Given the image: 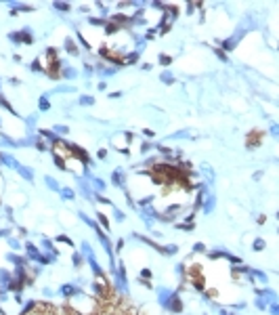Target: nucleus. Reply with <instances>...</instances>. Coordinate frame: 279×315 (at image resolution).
Here are the masks:
<instances>
[{"instance_id": "20e7f679", "label": "nucleus", "mask_w": 279, "mask_h": 315, "mask_svg": "<svg viewBox=\"0 0 279 315\" xmlns=\"http://www.w3.org/2000/svg\"><path fill=\"white\" fill-rule=\"evenodd\" d=\"M160 80H162L164 84H172V82H174V76H172L170 72H164V74L160 76Z\"/></svg>"}, {"instance_id": "9d476101", "label": "nucleus", "mask_w": 279, "mask_h": 315, "mask_svg": "<svg viewBox=\"0 0 279 315\" xmlns=\"http://www.w3.org/2000/svg\"><path fill=\"white\" fill-rule=\"evenodd\" d=\"M262 248H265V242H260V239H258V242L254 244V250H262Z\"/></svg>"}, {"instance_id": "f257e3e1", "label": "nucleus", "mask_w": 279, "mask_h": 315, "mask_svg": "<svg viewBox=\"0 0 279 315\" xmlns=\"http://www.w3.org/2000/svg\"><path fill=\"white\" fill-rule=\"evenodd\" d=\"M65 50H67L69 55H74V57H78V53H80V50H78V46L74 44V40H71V38H67V40H65Z\"/></svg>"}, {"instance_id": "0eeeda50", "label": "nucleus", "mask_w": 279, "mask_h": 315, "mask_svg": "<svg viewBox=\"0 0 279 315\" xmlns=\"http://www.w3.org/2000/svg\"><path fill=\"white\" fill-rule=\"evenodd\" d=\"M55 8H57V11H69L71 6H69V4H65V2H55Z\"/></svg>"}, {"instance_id": "f03ea898", "label": "nucleus", "mask_w": 279, "mask_h": 315, "mask_svg": "<svg viewBox=\"0 0 279 315\" xmlns=\"http://www.w3.org/2000/svg\"><path fill=\"white\" fill-rule=\"evenodd\" d=\"M78 105H94V97H90V95L80 97V99H78Z\"/></svg>"}, {"instance_id": "7ed1b4c3", "label": "nucleus", "mask_w": 279, "mask_h": 315, "mask_svg": "<svg viewBox=\"0 0 279 315\" xmlns=\"http://www.w3.org/2000/svg\"><path fill=\"white\" fill-rule=\"evenodd\" d=\"M120 27H118V23H111V21H107L105 23V34H116Z\"/></svg>"}, {"instance_id": "f8f14e48", "label": "nucleus", "mask_w": 279, "mask_h": 315, "mask_svg": "<svg viewBox=\"0 0 279 315\" xmlns=\"http://www.w3.org/2000/svg\"><path fill=\"white\" fill-rule=\"evenodd\" d=\"M216 55H218V57H220V59H223V61H227V55H225V53H223V50H216Z\"/></svg>"}, {"instance_id": "1a4fd4ad", "label": "nucleus", "mask_w": 279, "mask_h": 315, "mask_svg": "<svg viewBox=\"0 0 279 315\" xmlns=\"http://www.w3.org/2000/svg\"><path fill=\"white\" fill-rule=\"evenodd\" d=\"M55 130H57V133H67L69 128H67V126H63V124H57V126H55Z\"/></svg>"}, {"instance_id": "6e6552de", "label": "nucleus", "mask_w": 279, "mask_h": 315, "mask_svg": "<svg viewBox=\"0 0 279 315\" xmlns=\"http://www.w3.org/2000/svg\"><path fill=\"white\" fill-rule=\"evenodd\" d=\"M160 63H162V65H170V63H172V57H168V55H160Z\"/></svg>"}, {"instance_id": "9b49d317", "label": "nucleus", "mask_w": 279, "mask_h": 315, "mask_svg": "<svg viewBox=\"0 0 279 315\" xmlns=\"http://www.w3.org/2000/svg\"><path fill=\"white\" fill-rule=\"evenodd\" d=\"M109 97H111V99H120V97H122V92H120V90H116V92H109Z\"/></svg>"}, {"instance_id": "39448f33", "label": "nucleus", "mask_w": 279, "mask_h": 315, "mask_svg": "<svg viewBox=\"0 0 279 315\" xmlns=\"http://www.w3.org/2000/svg\"><path fill=\"white\" fill-rule=\"evenodd\" d=\"M235 42H237V40H235V36H233V38H227V40H223V48H225V50H231V48H235Z\"/></svg>"}, {"instance_id": "423d86ee", "label": "nucleus", "mask_w": 279, "mask_h": 315, "mask_svg": "<svg viewBox=\"0 0 279 315\" xmlns=\"http://www.w3.org/2000/svg\"><path fill=\"white\" fill-rule=\"evenodd\" d=\"M38 107H40V109H42V111H44V109H48V107H50V103H48L46 95H44V97H42V99H40V103H38Z\"/></svg>"}]
</instances>
